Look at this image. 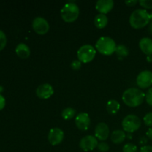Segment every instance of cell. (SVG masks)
Returning a JSON list of instances; mask_svg holds the SVG:
<instances>
[{"mask_svg":"<svg viewBox=\"0 0 152 152\" xmlns=\"http://www.w3.org/2000/svg\"><path fill=\"white\" fill-rule=\"evenodd\" d=\"M140 152H152V146L151 145H144L141 147Z\"/></svg>","mask_w":152,"mask_h":152,"instance_id":"f1b7e54d","label":"cell"},{"mask_svg":"<svg viewBox=\"0 0 152 152\" xmlns=\"http://www.w3.org/2000/svg\"><path fill=\"white\" fill-rule=\"evenodd\" d=\"M53 88L49 83H44L39 86L36 90L37 96L40 99H46L50 98L53 94Z\"/></svg>","mask_w":152,"mask_h":152,"instance_id":"7c38bea8","label":"cell"},{"mask_svg":"<svg viewBox=\"0 0 152 152\" xmlns=\"http://www.w3.org/2000/svg\"><path fill=\"white\" fill-rule=\"evenodd\" d=\"M148 31H149L150 34L152 35V21L151 23L149 24V26H148Z\"/></svg>","mask_w":152,"mask_h":152,"instance_id":"836d02e7","label":"cell"},{"mask_svg":"<svg viewBox=\"0 0 152 152\" xmlns=\"http://www.w3.org/2000/svg\"><path fill=\"white\" fill-rule=\"evenodd\" d=\"M151 21L150 13L145 9H137L132 12L129 18V22L132 27L136 29L144 28Z\"/></svg>","mask_w":152,"mask_h":152,"instance_id":"7a4b0ae2","label":"cell"},{"mask_svg":"<svg viewBox=\"0 0 152 152\" xmlns=\"http://www.w3.org/2000/svg\"><path fill=\"white\" fill-rule=\"evenodd\" d=\"M126 137L124 131L115 130L112 132L111 135V139L114 143L120 144L125 140Z\"/></svg>","mask_w":152,"mask_h":152,"instance_id":"e0dca14e","label":"cell"},{"mask_svg":"<svg viewBox=\"0 0 152 152\" xmlns=\"http://www.w3.org/2000/svg\"><path fill=\"white\" fill-rule=\"evenodd\" d=\"M97 148L99 151L102 152H106L109 150V145H108V144L106 143V142H102L98 143Z\"/></svg>","mask_w":152,"mask_h":152,"instance_id":"484cf974","label":"cell"},{"mask_svg":"<svg viewBox=\"0 0 152 152\" xmlns=\"http://www.w3.org/2000/svg\"><path fill=\"white\" fill-rule=\"evenodd\" d=\"M32 27L34 31L40 35H44L49 31V24L45 18L37 16L33 20Z\"/></svg>","mask_w":152,"mask_h":152,"instance_id":"52a82bcc","label":"cell"},{"mask_svg":"<svg viewBox=\"0 0 152 152\" xmlns=\"http://www.w3.org/2000/svg\"><path fill=\"white\" fill-rule=\"evenodd\" d=\"M108 19L106 15L102 14V13H99V14L96 15L94 18V20L95 26L99 29L105 28L108 24Z\"/></svg>","mask_w":152,"mask_h":152,"instance_id":"ac0fdd59","label":"cell"},{"mask_svg":"<svg viewBox=\"0 0 152 152\" xmlns=\"http://www.w3.org/2000/svg\"><path fill=\"white\" fill-rule=\"evenodd\" d=\"M5 105V99L4 96L0 94V110L3 109Z\"/></svg>","mask_w":152,"mask_h":152,"instance_id":"f546056e","label":"cell"},{"mask_svg":"<svg viewBox=\"0 0 152 152\" xmlns=\"http://www.w3.org/2000/svg\"><path fill=\"white\" fill-rule=\"evenodd\" d=\"M143 122L147 126L152 127V111L145 114L143 117Z\"/></svg>","mask_w":152,"mask_h":152,"instance_id":"cb8c5ba5","label":"cell"},{"mask_svg":"<svg viewBox=\"0 0 152 152\" xmlns=\"http://www.w3.org/2000/svg\"><path fill=\"white\" fill-rule=\"evenodd\" d=\"M145 94L140 89L130 88L123 92L122 99L124 103L129 107H137L142 103Z\"/></svg>","mask_w":152,"mask_h":152,"instance_id":"6da1fadb","label":"cell"},{"mask_svg":"<svg viewBox=\"0 0 152 152\" xmlns=\"http://www.w3.org/2000/svg\"><path fill=\"white\" fill-rule=\"evenodd\" d=\"M141 126V120L137 116L134 114L127 115L122 121V126L124 132L128 133H133L140 129Z\"/></svg>","mask_w":152,"mask_h":152,"instance_id":"5b68a950","label":"cell"},{"mask_svg":"<svg viewBox=\"0 0 152 152\" xmlns=\"http://www.w3.org/2000/svg\"><path fill=\"white\" fill-rule=\"evenodd\" d=\"M16 53L21 59H25L29 57L30 54H31V50L26 44L19 43L16 47Z\"/></svg>","mask_w":152,"mask_h":152,"instance_id":"2e32d148","label":"cell"},{"mask_svg":"<svg viewBox=\"0 0 152 152\" xmlns=\"http://www.w3.org/2000/svg\"><path fill=\"white\" fill-rule=\"evenodd\" d=\"M150 16H151V20L152 21V12L151 13H150Z\"/></svg>","mask_w":152,"mask_h":152,"instance_id":"8d00e7d4","label":"cell"},{"mask_svg":"<svg viewBox=\"0 0 152 152\" xmlns=\"http://www.w3.org/2000/svg\"><path fill=\"white\" fill-rule=\"evenodd\" d=\"M147 142V139L145 137H142L141 138V140H140V144H145V143H146Z\"/></svg>","mask_w":152,"mask_h":152,"instance_id":"d6a6232c","label":"cell"},{"mask_svg":"<svg viewBox=\"0 0 152 152\" xmlns=\"http://www.w3.org/2000/svg\"><path fill=\"white\" fill-rule=\"evenodd\" d=\"M145 100L148 105L152 106V88L147 91L145 94Z\"/></svg>","mask_w":152,"mask_h":152,"instance_id":"4316f807","label":"cell"},{"mask_svg":"<svg viewBox=\"0 0 152 152\" xmlns=\"http://www.w3.org/2000/svg\"><path fill=\"white\" fill-rule=\"evenodd\" d=\"M7 44V37L5 34L0 30V50H2Z\"/></svg>","mask_w":152,"mask_h":152,"instance_id":"603a6c76","label":"cell"},{"mask_svg":"<svg viewBox=\"0 0 152 152\" xmlns=\"http://www.w3.org/2000/svg\"><path fill=\"white\" fill-rule=\"evenodd\" d=\"M62 19L66 22H72L77 20L80 15V8L74 2H68L61 9Z\"/></svg>","mask_w":152,"mask_h":152,"instance_id":"277c9868","label":"cell"},{"mask_svg":"<svg viewBox=\"0 0 152 152\" xmlns=\"http://www.w3.org/2000/svg\"><path fill=\"white\" fill-rule=\"evenodd\" d=\"M146 135L150 140H152V127H151L149 129H148V132H146Z\"/></svg>","mask_w":152,"mask_h":152,"instance_id":"1f68e13d","label":"cell"},{"mask_svg":"<svg viewBox=\"0 0 152 152\" xmlns=\"http://www.w3.org/2000/svg\"><path fill=\"white\" fill-rule=\"evenodd\" d=\"M75 124L80 130H88L91 125L90 117L86 112L79 113L75 118Z\"/></svg>","mask_w":152,"mask_h":152,"instance_id":"8fae6325","label":"cell"},{"mask_svg":"<svg viewBox=\"0 0 152 152\" xmlns=\"http://www.w3.org/2000/svg\"><path fill=\"white\" fill-rule=\"evenodd\" d=\"M76 110L73 108H66L62 111V117L64 120H68L72 119L75 116Z\"/></svg>","mask_w":152,"mask_h":152,"instance_id":"ffe728a7","label":"cell"},{"mask_svg":"<svg viewBox=\"0 0 152 152\" xmlns=\"http://www.w3.org/2000/svg\"><path fill=\"white\" fill-rule=\"evenodd\" d=\"M125 3H126L128 6H132H132L135 5V4L137 3V0H127V1H125Z\"/></svg>","mask_w":152,"mask_h":152,"instance_id":"4dcf8cb0","label":"cell"},{"mask_svg":"<svg viewBox=\"0 0 152 152\" xmlns=\"http://www.w3.org/2000/svg\"><path fill=\"white\" fill-rule=\"evenodd\" d=\"M140 4L145 9H152V0H140Z\"/></svg>","mask_w":152,"mask_h":152,"instance_id":"d4e9b609","label":"cell"},{"mask_svg":"<svg viewBox=\"0 0 152 152\" xmlns=\"http://www.w3.org/2000/svg\"><path fill=\"white\" fill-rule=\"evenodd\" d=\"M115 52L120 59L123 57H126L129 55V50L124 45H117Z\"/></svg>","mask_w":152,"mask_h":152,"instance_id":"44dd1931","label":"cell"},{"mask_svg":"<svg viewBox=\"0 0 152 152\" xmlns=\"http://www.w3.org/2000/svg\"><path fill=\"white\" fill-rule=\"evenodd\" d=\"M136 82L140 88H148L152 86V72L148 70L141 71L137 77Z\"/></svg>","mask_w":152,"mask_h":152,"instance_id":"ba28073f","label":"cell"},{"mask_svg":"<svg viewBox=\"0 0 152 152\" xmlns=\"http://www.w3.org/2000/svg\"><path fill=\"white\" fill-rule=\"evenodd\" d=\"M114 4L113 0H98L96 3V9L99 13L105 15L112 10Z\"/></svg>","mask_w":152,"mask_h":152,"instance_id":"5bb4252c","label":"cell"},{"mask_svg":"<svg viewBox=\"0 0 152 152\" xmlns=\"http://www.w3.org/2000/svg\"><path fill=\"white\" fill-rule=\"evenodd\" d=\"M120 105L116 99H110L106 104V110L110 114H116L119 111Z\"/></svg>","mask_w":152,"mask_h":152,"instance_id":"d6986e66","label":"cell"},{"mask_svg":"<svg viewBox=\"0 0 152 152\" xmlns=\"http://www.w3.org/2000/svg\"><path fill=\"white\" fill-rule=\"evenodd\" d=\"M140 50L147 56H152V39L148 37H143L140 40Z\"/></svg>","mask_w":152,"mask_h":152,"instance_id":"9a60e30c","label":"cell"},{"mask_svg":"<svg viewBox=\"0 0 152 152\" xmlns=\"http://www.w3.org/2000/svg\"><path fill=\"white\" fill-rule=\"evenodd\" d=\"M123 152H137V147L136 145L133 143H126L123 148Z\"/></svg>","mask_w":152,"mask_h":152,"instance_id":"7402d4cb","label":"cell"},{"mask_svg":"<svg viewBox=\"0 0 152 152\" xmlns=\"http://www.w3.org/2000/svg\"><path fill=\"white\" fill-rule=\"evenodd\" d=\"M95 48L100 53L110 56L114 53L117 45L114 40L109 37H102L96 41Z\"/></svg>","mask_w":152,"mask_h":152,"instance_id":"3957f363","label":"cell"},{"mask_svg":"<svg viewBox=\"0 0 152 152\" xmlns=\"http://www.w3.org/2000/svg\"><path fill=\"white\" fill-rule=\"evenodd\" d=\"M98 145L97 139L92 135H87L80 141V147L84 151H92Z\"/></svg>","mask_w":152,"mask_h":152,"instance_id":"9c48e42d","label":"cell"},{"mask_svg":"<svg viewBox=\"0 0 152 152\" xmlns=\"http://www.w3.org/2000/svg\"><path fill=\"white\" fill-rule=\"evenodd\" d=\"M95 137L99 140L104 141L108 137L109 128L105 123H99L96 125L94 131Z\"/></svg>","mask_w":152,"mask_h":152,"instance_id":"4fadbf2b","label":"cell"},{"mask_svg":"<svg viewBox=\"0 0 152 152\" xmlns=\"http://www.w3.org/2000/svg\"><path fill=\"white\" fill-rule=\"evenodd\" d=\"M96 56V50L91 45H84L77 50V58L83 63L90 62Z\"/></svg>","mask_w":152,"mask_h":152,"instance_id":"8992f818","label":"cell"},{"mask_svg":"<svg viewBox=\"0 0 152 152\" xmlns=\"http://www.w3.org/2000/svg\"><path fill=\"white\" fill-rule=\"evenodd\" d=\"M147 61L148 62H152V56H147Z\"/></svg>","mask_w":152,"mask_h":152,"instance_id":"e575fe53","label":"cell"},{"mask_svg":"<svg viewBox=\"0 0 152 152\" xmlns=\"http://www.w3.org/2000/svg\"><path fill=\"white\" fill-rule=\"evenodd\" d=\"M2 90H3V88L1 87V86H0V92H1Z\"/></svg>","mask_w":152,"mask_h":152,"instance_id":"d590c367","label":"cell"},{"mask_svg":"<svg viewBox=\"0 0 152 152\" xmlns=\"http://www.w3.org/2000/svg\"><path fill=\"white\" fill-rule=\"evenodd\" d=\"M82 66V62H80L79 59H75V60L72 61V62L71 63V67L73 70H75V71H77V70L80 69Z\"/></svg>","mask_w":152,"mask_h":152,"instance_id":"83f0119b","label":"cell"},{"mask_svg":"<svg viewBox=\"0 0 152 152\" xmlns=\"http://www.w3.org/2000/svg\"><path fill=\"white\" fill-rule=\"evenodd\" d=\"M64 139L63 131L59 128H53L49 132L48 140L52 145H57L62 142Z\"/></svg>","mask_w":152,"mask_h":152,"instance_id":"30bf717a","label":"cell"}]
</instances>
